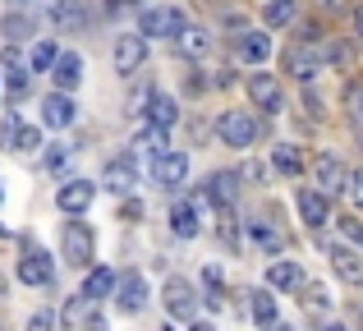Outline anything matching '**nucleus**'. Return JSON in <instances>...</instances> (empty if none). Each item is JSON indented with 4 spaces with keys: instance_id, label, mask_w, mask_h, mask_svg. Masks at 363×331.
I'll use <instances>...</instances> for the list:
<instances>
[{
    "instance_id": "22",
    "label": "nucleus",
    "mask_w": 363,
    "mask_h": 331,
    "mask_svg": "<svg viewBox=\"0 0 363 331\" xmlns=\"http://www.w3.org/2000/svg\"><path fill=\"white\" fill-rule=\"evenodd\" d=\"M331 267H336V276L345 281V286H363V258L350 244H336V249H331Z\"/></svg>"
},
{
    "instance_id": "4",
    "label": "nucleus",
    "mask_w": 363,
    "mask_h": 331,
    "mask_svg": "<svg viewBox=\"0 0 363 331\" xmlns=\"http://www.w3.org/2000/svg\"><path fill=\"white\" fill-rule=\"evenodd\" d=\"M60 327H65V331H106V318H101L97 299L74 295L69 304L60 308Z\"/></svg>"
},
{
    "instance_id": "36",
    "label": "nucleus",
    "mask_w": 363,
    "mask_h": 331,
    "mask_svg": "<svg viewBox=\"0 0 363 331\" xmlns=\"http://www.w3.org/2000/svg\"><path fill=\"white\" fill-rule=\"evenodd\" d=\"M299 290H303L299 299H303V308H308V313H327V308H331V299H327V290H322V286H308V281H303Z\"/></svg>"
},
{
    "instance_id": "3",
    "label": "nucleus",
    "mask_w": 363,
    "mask_h": 331,
    "mask_svg": "<svg viewBox=\"0 0 363 331\" xmlns=\"http://www.w3.org/2000/svg\"><path fill=\"white\" fill-rule=\"evenodd\" d=\"M143 60H147V37H143V33H120L116 46H111V64H116V74L129 79V74L143 69Z\"/></svg>"
},
{
    "instance_id": "44",
    "label": "nucleus",
    "mask_w": 363,
    "mask_h": 331,
    "mask_svg": "<svg viewBox=\"0 0 363 331\" xmlns=\"http://www.w3.org/2000/svg\"><path fill=\"white\" fill-rule=\"evenodd\" d=\"M322 331H350V327H340V322H327V327H322Z\"/></svg>"
},
{
    "instance_id": "45",
    "label": "nucleus",
    "mask_w": 363,
    "mask_h": 331,
    "mask_svg": "<svg viewBox=\"0 0 363 331\" xmlns=\"http://www.w3.org/2000/svg\"><path fill=\"white\" fill-rule=\"evenodd\" d=\"M0 203H5V189H0Z\"/></svg>"
},
{
    "instance_id": "39",
    "label": "nucleus",
    "mask_w": 363,
    "mask_h": 331,
    "mask_svg": "<svg viewBox=\"0 0 363 331\" xmlns=\"http://www.w3.org/2000/svg\"><path fill=\"white\" fill-rule=\"evenodd\" d=\"M340 230H345V240H350V244H359V249H363V221L345 216V221H340Z\"/></svg>"
},
{
    "instance_id": "12",
    "label": "nucleus",
    "mask_w": 363,
    "mask_h": 331,
    "mask_svg": "<svg viewBox=\"0 0 363 331\" xmlns=\"http://www.w3.org/2000/svg\"><path fill=\"white\" fill-rule=\"evenodd\" d=\"M92 198H97V184H92V179H65L60 184V193H55V207H60V212H69V216H83L92 207Z\"/></svg>"
},
{
    "instance_id": "15",
    "label": "nucleus",
    "mask_w": 363,
    "mask_h": 331,
    "mask_svg": "<svg viewBox=\"0 0 363 331\" xmlns=\"http://www.w3.org/2000/svg\"><path fill=\"white\" fill-rule=\"evenodd\" d=\"M79 120V106H74L69 92H46L42 97V125L46 129H69Z\"/></svg>"
},
{
    "instance_id": "33",
    "label": "nucleus",
    "mask_w": 363,
    "mask_h": 331,
    "mask_svg": "<svg viewBox=\"0 0 363 331\" xmlns=\"http://www.w3.org/2000/svg\"><path fill=\"white\" fill-rule=\"evenodd\" d=\"M262 23H267V28H285V23H294V0H272V5L262 9Z\"/></svg>"
},
{
    "instance_id": "11",
    "label": "nucleus",
    "mask_w": 363,
    "mask_h": 331,
    "mask_svg": "<svg viewBox=\"0 0 363 331\" xmlns=\"http://www.w3.org/2000/svg\"><path fill=\"white\" fill-rule=\"evenodd\" d=\"M184 179H189V152H166V157L152 162V184H157V189L175 193Z\"/></svg>"
},
{
    "instance_id": "2",
    "label": "nucleus",
    "mask_w": 363,
    "mask_h": 331,
    "mask_svg": "<svg viewBox=\"0 0 363 331\" xmlns=\"http://www.w3.org/2000/svg\"><path fill=\"white\" fill-rule=\"evenodd\" d=\"M184 23H189L184 9H175V5H147L138 14V33L143 37H166V42H175Z\"/></svg>"
},
{
    "instance_id": "7",
    "label": "nucleus",
    "mask_w": 363,
    "mask_h": 331,
    "mask_svg": "<svg viewBox=\"0 0 363 331\" xmlns=\"http://www.w3.org/2000/svg\"><path fill=\"white\" fill-rule=\"evenodd\" d=\"M216 134H221L225 147H253L257 143V120L248 116V111H221Z\"/></svg>"
},
{
    "instance_id": "28",
    "label": "nucleus",
    "mask_w": 363,
    "mask_h": 331,
    "mask_svg": "<svg viewBox=\"0 0 363 331\" xmlns=\"http://www.w3.org/2000/svg\"><path fill=\"white\" fill-rule=\"evenodd\" d=\"M33 33H37L33 14H5V18H0V42H5V46H18V42H28Z\"/></svg>"
},
{
    "instance_id": "32",
    "label": "nucleus",
    "mask_w": 363,
    "mask_h": 331,
    "mask_svg": "<svg viewBox=\"0 0 363 331\" xmlns=\"http://www.w3.org/2000/svg\"><path fill=\"white\" fill-rule=\"evenodd\" d=\"M272 166L281 170V175H299V170H303V152L294 143H276L272 147Z\"/></svg>"
},
{
    "instance_id": "46",
    "label": "nucleus",
    "mask_w": 363,
    "mask_h": 331,
    "mask_svg": "<svg viewBox=\"0 0 363 331\" xmlns=\"http://www.w3.org/2000/svg\"><path fill=\"white\" fill-rule=\"evenodd\" d=\"M166 331H175V327H166Z\"/></svg>"
},
{
    "instance_id": "30",
    "label": "nucleus",
    "mask_w": 363,
    "mask_h": 331,
    "mask_svg": "<svg viewBox=\"0 0 363 331\" xmlns=\"http://www.w3.org/2000/svg\"><path fill=\"white\" fill-rule=\"evenodd\" d=\"M51 18L60 28H88V9H83V0H55Z\"/></svg>"
},
{
    "instance_id": "34",
    "label": "nucleus",
    "mask_w": 363,
    "mask_h": 331,
    "mask_svg": "<svg viewBox=\"0 0 363 331\" xmlns=\"http://www.w3.org/2000/svg\"><path fill=\"white\" fill-rule=\"evenodd\" d=\"M18 129H23L18 111H5V116H0V147H9V152H14V143H18Z\"/></svg>"
},
{
    "instance_id": "42",
    "label": "nucleus",
    "mask_w": 363,
    "mask_h": 331,
    "mask_svg": "<svg viewBox=\"0 0 363 331\" xmlns=\"http://www.w3.org/2000/svg\"><path fill=\"white\" fill-rule=\"evenodd\" d=\"M318 5H322V9H345L350 0H318Z\"/></svg>"
},
{
    "instance_id": "24",
    "label": "nucleus",
    "mask_w": 363,
    "mask_h": 331,
    "mask_svg": "<svg viewBox=\"0 0 363 331\" xmlns=\"http://www.w3.org/2000/svg\"><path fill=\"white\" fill-rule=\"evenodd\" d=\"M166 152H170V147H166V129L143 125L138 138H133V157H143V162H157V157H166Z\"/></svg>"
},
{
    "instance_id": "38",
    "label": "nucleus",
    "mask_w": 363,
    "mask_h": 331,
    "mask_svg": "<svg viewBox=\"0 0 363 331\" xmlns=\"http://www.w3.org/2000/svg\"><path fill=\"white\" fill-rule=\"evenodd\" d=\"M340 193H345L354 207H363V170H350V175H345V189H340Z\"/></svg>"
},
{
    "instance_id": "13",
    "label": "nucleus",
    "mask_w": 363,
    "mask_h": 331,
    "mask_svg": "<svg viewBox=\"0 0 363 331\" xmlns=\"http://www.w3.org/2000/svg\"><path fill=\"white\" fill-rule=\"evenodd\" d=\"M235 55H240L244 64H267L272 60V33H267V28H244V33L235 37Z\"/></svg>"
},
{
    "instance_id": "21",
    "label": "nucleus",
    "mask_w": 363,
    "mask_h": 331,
    "mask_svg": "<svg viewBox=\"0 0 363 331\" xmlns=\"http://www.w3.org/2000/svg\"><path fill=\"white\" fill-rule=\"evenodd\" d=\"M175 51L184 55V60H203V55L212 51V33L198 28V23H184V28H179V37H175Z\"/></svg>"
},
{
    "instance_id": "25",
    "label": "nucleus",
    "mask_w": 363,
    "mask_h": 331,
    "mask_svg": "<svg viewBox=\"0 0 363 331\" xmlns=\"http://www.w3.org/2000/svg\"><path fill=\"white\" fill-rule=\"evenodd\" d=\"M244 230H248V240L257 244L262 253H281L285 249V235L276 230L272 221H262V216H253V221H244Z\"/></svg>"
},
{
    "instance_id": "40",
    "label": "nucleus",
    "mask_w": 363,
    "mask_h": 331,
    "mask_svg": "<svg viewBox=\"0 0 363 331\" xmlns=\"http://www.w3.org/2000/svg\"><path fill=\"white\" fill-rule=\"evenodd\" d=\"M51 327H55V313H46V308L28 318V331H51Z\"/></svg>"
},
{
    "instance_id": "17",
    "label": "nucleus",
    "mask_w": 363,
    "mask_h": 331,
    "mask_svg": "<svg viewBox=\"0 0 363 331\" xmlns=\"http://www.w3.org/2000/svg\"><path fill=\"white\" fill-rule=\"evenodd\" d=\"M345 162H340V157H331V152H322L318 162H313V179H318V193H340V189H345Z\"/></svg>"
},
{
    "instance_id": "1",
    "label": "nucleus",
    "mask_w": 363,
    "mask_h": 331,
    "mask_svg": "<svg viewBox=\"0 0 363 331\" xmlns=\"http://www.w3.org/2000/svg\"><path fill=\"white\" fill-rule=\"evenodd\" d=\"M60 253L69 267H92V258H97V235H92L88 221H69L60 235Z\"/></svg>"
},
{
    "instance_id": "14",
    "label": "nucleus",
    "mask_w": 363,
    "mask_h": 331,
    "mask_svg": "<svg viewBox=\"0 0 363 331\" xmlns=\"http://www.w3.org/2000/svg\"><path fill=\"white\" fill-rule=\"evenodd\" d=\"M294 207H299V216H303L308 230H322V225L331 221V198L318 193V189H299V193H294Z\"/></svg>"
},
{
    "instance_id": "20",
    "label": "nucleus",
    "mask_w": 363,
    "mask_h": 331,
    "mask_svg": "<svg viewBox=\"0 0 363 331\" xmlns=\"http://www.w3.org/2000/svg\"><path fill=\"white\" fill-rule=\"evenodd\" d=\"M51 79H55V92H74L83 83V55L79 51H60L51 64Z\"/></svg>"
},
{
    "instance_id": "29",
    "label": "nucleus",
    "mask_w": 363,
    "mask_h": 331,
    "mask_svg": "<svg viewBox=\"0 0 363 331\" xmlns=\"http://www.w3.org/2000/svg\"><path fill=\"white\" fill-rule=\"evenodd\" d=\"M55 55H60V46H55L51 37H37V42H33V51H28V69H33V74H51Z\"/></svg>"
},
{
    "instance_id": "31",
    "label": "nucleus",
    "mask_w": 363,
    "mask_h": 331,
    "mask_svg": "<svg viewBox=\"0 0 363 331\" xmlns=\"http://www.w3.org/2000/svg\"><path fill=\"white\" fill-rule=\"evenodd\" d=\"M248 313H253L257 327H276V295L272 290H253L248 295Z\"/></svg>"
},
{
    "instance_id": "5",
    "label": "nucleus",
    "mask_w": 363,
    "mask_h": 331,
    "mask_svg": "<svg viewBox=\"0 0 363 331\" xmlns=\"http://www.w3.org/2000/svg\"><path fill=\"white\" fill-rule=\"evenodd\" d=\"M161 304H166V313L175 318V322H194V313H198V290L189 286L184 276H166Z\"/></svg>"
},
{
    "instance_id": "9",
    "label": "nucleus",
    "mask_w": 363,
    "mask_h": 331,
    "mask_svg": "<svg viewBox=\"0 0 363 331\" xmlns=\"http://www.w3.org/2000/svg\"><path fill=\"white\" fill-rule=\"evenodd\" d=\"M101 184H106L111 193L129 198L133 189H138V162H133V152H120V157H111V162H106V170H101Z\"/></svg>"
},
{
    "instance_id": "37",
    "label": "nucleus",
    "mask_w": 363,
    "mask_h": 331,
    "mask_svg": "<svg viewBox=\"0 0 363 331\" xmlns=\"http://www.w3.org/2000/svg\"><path fill=\"white\" fill-rule=\"evenodd\" d=\"M14 152H42V129L23 125V129H18V143H14Z\"/></svg>"
},
{
    "instance_id": "10",
    "label": "nucleus",
    "mask_w": 363,
    "mask_h": 331,
    "mask_svg": "<svg viewBox=\"0 0 363 331\" xmlns=\"http://www.w3.org/2000/svg\"><path fill=\"white\" fill-rule=\"evenodd\" d=\"M248 101H253L262 116H281V111H285L281 83H276L272 74H248Z\"/></svg>"
},
{
    "instance_id": "8",
    "label": "nucleus",
    "mask_w": 363,
    "mask_h": 331,
    "mask_svg": "<svg viewBox=\"0 0 363 331\" xmlns=\"http://www.w3.org/2000/svg\"><path fill=\"white\" fill-rule=\"evenodd\" d=\"M18 281H23V286H33V290L55 286V258L46 249H28L23 258H18Z\"/></svg>"
},
{
    "instance_id": "19",
    "label": "nucleus",
    "mask_w": 363,
    "mask_h": 331,
    "mask_svg": "<svg viewBox=\"0 0 363 331\" xmlns=\"http://www.w3.org/2000/svg\"><path fill=\"white\" fill-rule=\"evenodd\" d=\"M143 116H147V125H157V129H175L179 125V101L170 97V92H157V88H152Z\"/></svg>"
},
{
    "instance_id": "23",
    "label": "nucleus",
    "mask_w": 363,
    "mask_h": 331,
    "mask_svg": "<svg viewBox=\"0 0 363 331\" xmlns=\"http://www.w3.org/2000/svg\"><path fill=\"white\" fill-rule=\"evenodd\" d=\"M203 230V221H198V203H170V235H179V240H194V235Z\"/></svg>"
},
{
    "instance_id": "27",
    "label": "nucleus",
    "mask_w": 363,
    "mask_h": 331,
    "mask_svg": "<svg viewBox=\"0 0 363 331\" xmlns=\"http://www.w3.org/2000/svg\"><path fill=\"white\" fill-rule=\"evenodd\" d=\"M267 286H272V290H299L303 286V267L290 262V258L272 262V267H267Z\"/></svg>"
},
{
    "instance_id": "43",
    "label": "nucleus",
    "mask_w": 363,
    "mask_h": 331,
    "mask_svg": "<svg viewBox=\"0 0 363 331\" xmlns=\"http://www.w3.org/2000/svg\"><path fill=\"white\" fill-rule=\"evenodd\" d=\"M189 331H216L212 322H189Z\"/></svg>"
},
{
    "instance_id": "35",
    "label": "nucleus",
    "mask_w": 363,
    "mask_h": 331,
    "mask_svg": "<svg viewBox=\"0 0 363 331\" xmlns=\"http://www.w3.org/2000/svg\"><path fill=\"white\" fill-rule=\"evenodd\" d=\"M42 147H46V152H42V166H46V170H65V162L74 157L69 143H42Z\"/></svg>"
},
{
    "instance_id": "47",
    "label": "nucleus",
    "mask_w": 363,
    "mask_h": 331,
    "mask_svg": "<svg viewBox=\"0 0 363 331\" xmlns=\"http://www.w3.org/2000/svg\"><path fill=\"white\" fill-rule=\"evenodd\" d=\"M129 5H133V0H129Z\"/></svg>"
},
{
    "instance_id": "18",
    "label": "nucleus",
    "mask_w": 363,
    "mask_h": 331,
    "mask_svg": "<svg viewBox=\"0 0 363 331\" xmlns=\"http://www.w3.org/2000/svg\"><path fill=\"white\" fill-rule=\"evenodd\" d=\"M235 193H240V175H235V170H216V175H207V184H203V198H207V203H216L221 212H230V207H235Z\"/></svg>"
},
{
    "instance_id": "26",
    "label": "nucleus",
    "mask_w": 363,
    "mask_h": 331,
    "mask_svg": "<svg viewBox=\"0 0 363 331\" xmlns=\"http://www.w3.org/2000/svg\"><path fill=\"white\" fill-rule=\"evenodd\" d=\"M79 295H88V299H111L116 295V267H88V276H83V290Z\"/></svg>"
},
{
    "instance_id": "41",
    "label": "nucleus",
    "mask_w": 363,
    "mask_h": 331,
    "mask_svg": "<svg viewBox=\"0 0 363 331\" xmlns=\"http://www.w3.org/2000/svg\"><path fill=\"white\" fill-rule=\"evenodd\" d=\"M354 37H359V42H363V5L354 9Z\"/></svg>"
},
{
    "instance_id": "6",
    "label": "nucleus",
    "mask_w": 363,
    "mask_h": 331,
    "mask_svg": "<svg viewBox=\"0 0 363 331\" xmlns=\"http://www.w3.org/2000/svg\"><path fill=\"white\" fill-rule=\"evenodd\" d=\"M322 64H327V55H322V42H294L290 51H285V69H290L299 83H313V79L322 74Z\"/></svg>"
},
{
    "instance_id": "16",
    "label": "nucleus",
    "mask_w": 363,
    "mask_h": 331,
    "mask_svg": "<svg viewBox=\"0 0 363 331\" xmlns=\"http://www.w3.org/2000/svg\"><path fill=\"white\" fill-rule=\"evenodd\" d=\"M116 304L124 313H138V308L147 304V281H143V271H120L116 276Z\"/></svg>"
}]
</instances>
